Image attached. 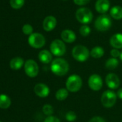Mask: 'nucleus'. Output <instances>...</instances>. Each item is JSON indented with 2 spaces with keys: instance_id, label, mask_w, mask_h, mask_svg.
Here are the masks:
<instances>
[{
  "instance_id": "nucleus-1",
  "label": "nucleus",
  "mask_w": 122,
  "mask_h": 122,
  "mask_svg": "<svg viewBox=\"0 0 122 122\" xmlns=\"http://www.w3.org/2000/svg\"><path fill=\"white\" fill-rule=\"evenodd\" d=\"M52 72L58 76L65 75L69 71V64L66 60L62 58H56L52 61L50 65Z\"/></svg>"
},
{
  "instance_id": "nucleus-2",
  "label": "nucleus",
  "mask_w": 122,
  "mask_h": 122,
  "mask_svg": "<svg viewBox=\"0 0 122 122\" xmlns=\"http://www.w3.org/2000/svg\"><path fill=\"white\" fill-rule=\"evenodd\" d=\"M76 18L78 22L83 24H90L93 18L91 10L87 7H81L76 12Z\"/></svg>"
},
{
  "instance_id": "nucleus-3",
  "label": "nucleus",
  "mask_w": 122,
  "mask_h": 122,
  "mask_svg": "<svg viewBox=\"0 0 122 122\" xmlns=\"http://www.w3.org/2000/svg\"><path fill=\"white\" fill-rule=\"evenodd\" d=\"M72 56L76 61L84 62L88 59L90 51L88 49L83 45H76L72 50Z\"/></svg>"
},
{
  "instance_id": "nucleus-4",
  "label": "nucleus",
  "mask_w": 122,
  "mask_h": 122,
  "mask_svg": "<svg viewBox=\"0 0 122 122\" xmlns=\"http://www.w3.org/2000/svg\"><path fill=\"white\" fill-rule=\"evenodd\" d=\"M112 25V21L111 17L106 14H101L99 16L94 22V26L96 30L99 31H106L109 30Z\"/></svg>"
},
{
  "instance_id": "nucleus-5",
  "label": "nucleus",
  "mask_w": 122,
  "mask_h": 122,
  "mask_svg": "<svg viewBox=\"0 0 122 122\" xmlns=\"http://www.w3.org/2000/svg\"><path fill=\"white\" fill-rule=\"evenodd\" d=\"M83 85V81L81 77L78 74H72L70 75L65 83L66 89L68 92H78Z\"/></svg>"
},
{
  "instance_id": "nucleus-6",
  "label": "nucleus",
  "mask_w": 122,
  "mask_h": 122,
  "mask_svg": "<svg viewBox=\"0 0 122 122\" xmlns=\"http://www.w3.org/2000/svg\"><path fill=\"white\" fill-rule=\"evenodd\" d=\"M117 99L116 94L111 90H106L105 91L101 98L102 105L106 108H111L113 107Z\"/></svg>"
},
{
  "instance_id": "nucleus-7",
  "label": "nucleus",
  "mask_w": 122,
  "mask_h": 122,
  "mask_svg": "<svg viewBox=\"0 0 122 122\" xmlns=\"http://www.w3.org/2000/svg\"><path fill=\"white\" fill-rule=\"evenodd\" d=\"M50 52L56 56H62L66 52V46L63 40L55 39L52 41L50 46Z\"/></svg>"
},
{
  "instance_id": "nucleus-8",
  "label": "nucleus",
  "mask_w": 122,
  "mask_h": 122,
  "mask_svg": "<svg viewBox=\"0 0 122 122\" xmlns=\"http://www.w3.org/2000/svg\"><path fill=\"white\" fill-rule=\"evenodd\" d=\"M28 43L35 49H40L45 44V38L40 33H32L28 38Z\"/></svg>"
},
{
  "instance_id": "nucleus-9",
  "label": "nucleus",
  "mask_w": 122,
  "mask_h": 122,
  "mask_svg": "<svg viewBox=\"0 0 122 122\" xmlns=\"http://www.w3.org/2000/svg\"><path fill=\"white\" fill-rule=\"evenodd\" d=\"M25 74L30 78H35L39 73V66L37 62L32 59L26 61L24 65Z\"/></svg>"
},
{
  "instance_id": "nucleus-10",
  "label": "nucleus",
  "mask_w": 122,
  "mask_h": 122,
  "mask_svg": "<svg viewBox=\"0 0 122 122\" xmlns=\"http://www.w3.org/2000/svg\"><path fill=\"white\" fill-rule=\"evenodd\" d=\"M88 86L93 91H99L103 86V79L99 74H92L88 78Z\"/></svg>"
},
{
  "instance_id": "nucleus-11",
  "label": "nucleus",
  "mask_w": 122,
  "mask_h": 122,
  "mask_svg": "<svg viewBox=\"0 0 122 122\" xmlns=\"http://www.w3.org/2000/svg\"><path fill=\"white\" fill-rule=\"evenodd\" d=\"M106 84L109 89H116L120 86V79L116 74L109 73L106 76Z\"/></svg>"
},
{
  "instance_id": "nucleus-12",
  "label": "nucleus",
  "mask_w": 122,
  "mask_h": 122,
  "mask_svg": "<svg viewBox=\"0 0 122 122\" xmlns=\"http://www.w3.org/2000/svg\"><path fill=\"white\" fill-rule=\"evenodd\" d=\"M34 92L37 96L41 98L47 97L50 94V89L49 87L42 83L37 84L34 87Z\"/></svg>"
},
{
  "instance_id": "nucleus-13",
  "label": "nucleus",
  "mask_w": 122,
  "mask_h": 122,
  "mask_svg": "<svg viewBox=\"0 0 122 122\" xmlns=\"http://www.w3.org/2000/svg\"><path fill=\"white\" fill-rule=\"evenodd\" d=\"M57 25V19L53 16H47L45 18L42 26L45 31H52Z\"/></svg>"
},
{
  "instance_id": "nucleus-14",
  "label": "nucleus",
  "mask_w": 122,
  "mask_h": 122,
  "mask_svg": "<svg viewBox=\"0 0 122 122\" xmlns=\"http://www.w3.org/2000/svg\"><path fill=\"white\" fill-rule=\"evenodd\" d=\"M110 5L109 0H97L95 4V9L97 12L104 14L109 10Z\"/></svg>"
},
{
  "instance_id": "nucleus-15",
  "label": "nucleus",
  "mask_w": 122,
  "mask_h": 122,
  "mask_svg": "<svg viewBox=\"0 0 122 122\" xmlns=\"http://www.w3.org/2000/svg\"><path fill=\"white\" fill-rule=\"evenodd\" d=\"M61 39L64 42L66 43H73L76 39V35L75 32L70 29H65L61 32Z\"/></svg>"
},
{
  "instance_id": "nucleus-16",
  "label": "nucleus",
  "mask_w": 122,
  "mask_h": 122,
  "mask_svg": "<svg viewBox=\"0 0 122 122\" xmlns=\"http://www.w3.org/2000/svg\"><path fill=\"white\" fill-rule=\"evenodd\" d=\"M109 42L114 49H122V34L117 33L114 34L111 37Z\"/></svg>"
},
{
  "instance_id": "nucleus-17",
  "label": "nucleus",
  "mask_w": 122,
  "mask_h": 122,
  "mask_svg": "<svg viewBox=\"0 0 122 122\" xmlns=\"http://www.w3.org/2000/svg\"><path fill=\"white\" fill-rule=\"evenodd\" d=\"M38 59L43 64H49L52 60V55L50 51L44 49L40 51L38 54Z\"/></svg>"
},
{
  "instance_id": "nucleus-18",
  "label": "nucleus",
  "mask_w": 122,
  "mask_h": 122,
  "mask_svg": "<svg viewBox=\"0 0 122 122\" xmlns=\"http://www.w3.org/2000/svg\"><path fill=\"white\" fill-rule=\"evenodd\" d=\"M24 64V60L21 57H15L13 58L10 62H9V66L10 68L13 70H19L20 69Z\"/></svg>"
},
{
  "instance_id": "nucleus-19",
  "label": "nucleus",
  "mask_w": 122,
  "mask_h": 122,
  "mask_svg": "<svg viewBox=\"0 0 122 122\" xmlns=\"http://www.w3.org/2000/svg\"><path fill=\"white\" fill-rule=\"evenodd\" d=\"M110 16L116 19L120 20L122 19V7L120 6H114L110 10Z\"/></svg>"
},
{
  "instance_id": "nucleus-20",
  "label": "nucleus",
  "mask_w": 122,
  "mask_h": 122,
  "mask_svg": "<svg viewBox=\"0 0 122 122\" xmlns=\"http://www.w3.org/2000/svg\"><path fill=\"white\" fill-rule=\"evenodd\" d=\"M104 54V49L101 46H95L90 51V55L94 59L101 58Z\"/></svg>"
},
{
  "instance_id": "nucleus-21",
  "label": "nucleus",
  "mask_w": 122,
  "mask_h": 122,
  "mask_svg": "<svg viewBox=\"0 0 122 122\" xmlns=\"http://www.w3.org/2000/svg\"><path fill=\"white\" fill-rule=\"evenodd\" d=\"M11 105V99L6 94H0V108L8 109Z\"/></svg>"
},
{
  "instance_id": "nucleus-22",
  "label": "nucleus",
  "mask_w": 122,
  "mask_h": 122,
  "mask_svg": "<svg viewBox=\"0 0 122 122\" xmlns=\"http://www.w3.org/2000/svg\"><path fill=\"white\" fill-rule=\"evenodd\" d=\"M68 97V90L67 89L61 88L55 93V98L58 101H64Z\"/></svg>"
},
{
  "instance_id": "nucleus-23",
  "label": "nucleus",
  "mask_w": 122,
  "mask_h": 122,
  "mask_svg": "<svg viewBox=\"0 0 122 122\" xmlns=\"http://www.w3.org/2000/svg\"><path fill=\"white\" fill-rule=\"evenodd\" d=\"M119 60L116 58H109L106 61V64L105 66L106 69H109V70H114L116 68H117V66H119Z\"/></svg>"
},
{
  "instance_id": "nucleus-24",
  "label": "nucleus",
  "mask_w": 122,
  "mask_h": 122,
  "mask_svg": "<svg viewBox=\"0 0 122 122\" xmlns=\"http://www.w3.org/2000/svg\"><path fill=\"white\" fill-rule=\"evenodd\" d=\"M24 0H10V5L13 9H19L23 6Z\"/></svg>"
},
{
  "instance_id": "nucleus-25",
  "label": "nucleus",
  "mask_w": 122,
  "mask_h": 122,
  "mask_svg": "<svg viewBox=\"0 0 122 122\" xmlns=\"http://www.w3.org/2000/svg\"><path fill=\"white\" fill-rule=\"evenodd\" d=\"M79 32L81 35H82L83 36H87L91 33V28L87 24H83L80 27Z\"/></svg>"
},
{
  "instance_id": "nucleus-26",
  "label": "nucleus",
  "mask_w": 122,
  "mask_h": 122,
  "mask_svg": "<svg viewBox=\"0 0 122 122\" xmlns=\"http://www.w3.org/2000/svg\"><path fill=\"white\" fill-rule=\"evenodd\" d=\"M42 112L46 116H51L53 114V107L50 104H45L42 107Z\"/></svg>"
},
{
  "instance_id": "nucleus-27",
  "label": "nucleus",
  "mask_w": 122,
  "mask_h": 122,
  "mask_svg": "<svg viewBox=\"0 0 122 122\" xmlns=\"http://www.w3.org/2000/svg\"><path fill=\"white\" fill-rule=\"evenodd\" d=\"M65 119L68 122H73L76 119V114L74 112L70 111L66 113L65 114Z\"/></svg>"
},
{
  "instance_id": "nucleus-28",
  "label": "nucleus",
  "mask_w": 122,
  "mask_h": 122,
  "mask_svg": "<svg viewBox=\"0 0 122 122\" xmlns=\"http://www.w3.org/2000/svg\"><path fill=\"white\" fill-rule=\"evenodd\" d=\"M22 31L26 35H31L33 32V28L30 24H24L22 27Z\"/></svg>"
},
{
  "instance_id": "nucleus-29",
  "label": "nucleus",
  "mask_w": 122,
  "mask_h": 122,
  "mask_svg": "<svg viewBox=\"0 0 122 122\" xmlns=\"http://www.w3.org/2000/svg\"><path fill=\"white\" fill-rule=\"evenodd\" d=\"M44 122H60V120L58 117L51 115V116H48L44 120Z\"/></svg>"
},
{
  "instance_id": "nucleus-30",
  "label": "nucleus",
  "mask_w": 122,
  "mask_h": 122,
  "mask_svg": "<svg viewBox=\"0 0 122 122\" xmlns=\"http://www.w3.org/2000/svg\"><path fill=\"white\" fill-rule=\"evenodd\" d=\"M73 1L78 6H84L88 4L91 0H73Z\"/></svg>"
},
{
  "instance_id": "nucleus-31",
  "label": "nucleus",
  "mask_w": 122,
  "mask_h": 122,
  "mask_svg": "<svg viewBox=\"0 0 122 122\" xmlns=\"http://www.w3.org/2000/svg\"><path fill=\"white\" fill-rule=\"evenodd\" d=\"M121 52L117 49H113L111 50V55L113 58H118L120 56Z\"/></svg>"
},
{
  "instance_id": "nucleus-32",
  "label": "nucleus",
  "mask_w": 122,
  "mask_h": 122,
  "mask_svg": "<svg viewBox=\"0 0 122 122\" xmlns=\"http://www.w3.org/2000/svg\"><path fill=\"white\" fill-rule=\"evenodd\" d=\"M88 122H106V121L101 117H94L91 119Z\"/></svg>"
},
{
  "instance_id": "nucleus-33",
  "label": "nucleus",
  "mask_w": 122,
  "mask_h": 122,
  "mask_svg": "<svg viewBox=\"0 0 122 122\" xmlns=\"http://www.w3.org/2000/svg\"><path fill=\"white\" fill-rule=\"evenodd\" d=\"M116 95H117V97H118L120 99H122V88H120V89L118 90V92H117V93H116Z\"/></svg>"
},
{
  "instance_id": "nucleus-34",
  "label": "nucleus",
  "mask_w": 122,
  "mask_h": 122,
  "mask_svg": "<svg viewBox=\"0 0 122 122\" xmlns=\"http://www.w3.org/2000/svg\"><path fill=\"white\" fill-rule=\"evenodd\" d=\"M119 58H120V59L122 61V52H121V54H120V56H119Z\"/></svg>"
},
{
  "instance_id": "nucleus-35",
  "label": "nucleus",
  "mask_w": 122,
  "mask_h": 122,
  "mask_svg": "<svg viewBox=\"0 0 122 122\" xmlns=\"http://www.w3.org/2000/svg\"><path fill=\"white\" fill-rule=\"evenodd\" d=\"M65 1H67V0H65Z\"/></svg>"
},
{
  "instance_id": "nucleus-36",
  "label": "nucleus",
  "mask_w": 122,
  "mask_h": 122,
  "mask_svg": "<svg viewBox=\"0 0 122 122\" xmlns=\"http://www.w3.org/2000/svg\"><path fill=\"white\" fill-rule=\"evenodd\" d=\"M0 122H1V121H0Z\"/></svg>"
}]
</instances>
